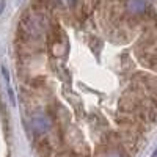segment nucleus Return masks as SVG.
Returning a JSON list of instances; mask_svg holds the SVG:
<instances>
[{"instance_id":"7ed1b4c3","label":"nucleus","mask_w":157,"mask_h":157,"mask_svg":"<svg viewBox=\"0 0 157 157\" xmlns=\"http://www.w3.org/2000/svg\"><path fill=\"white\" fill-rule=\"evenodd\" d=\"M3 10H5V0H0V14L3 13Z\"/></svg>"},{"instance_id":"f257e3e1","label":"nucleus","mask_w":157,"mask_h":157,"mask_svg":"<svg viewBox=\"0 0 157 157\" xmlns=\"http://www.w3.org/2000/svg\"><path fill=\"white\" fill-rule=\"evenodd\" d=\"M151 5V0H127L126 8L130 14H141Z\"/></svg>"},{"instance_id":"20e7f679","label":"nucleus","mask_w":157,"mask_h":157,"mask_svg":"<svg viewBox=\"0 0 157 157\" xmlns=\"http://www.w3.org/2000/svg\"><path fill=\"white\" fill-rule=\"evenodd\" d=\"M151 157H157V149H155V151L152 152V155H151Z\"/></svg>"},{"instance_id":"f03ea898","label":"nucleus","mask_w":157,"mask_h":157,"mask_svg":"<svg viewBox=\"0 0 157 157\" xmlns=\"http://www.w3.org/2000/svg\"><path fill=\"white\" fill-rule=\"evenodd\" d=\"M99 157H124V154L120 149H109V151H104Z\"/></svg>"}]
</instances>
